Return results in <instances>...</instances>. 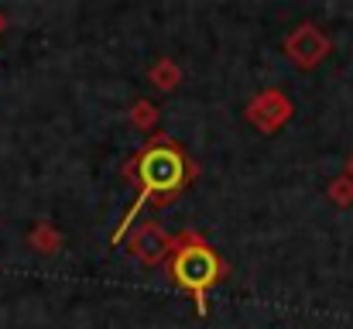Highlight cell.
Listing matches in <instances>:
<instances>
[{
	"instance_id": "cell-2",
	"label": "cell",
	"mask_w": 353,
	"mask_h": 329,
	"mask_svg": "<svg viewBox=\"0 0 353 329\" xmlns=\"http://www.w3.org/2000/svg\"><path fill=\"white\" fill-rule=\"evenodd\" d=\"M165 264H168V278H172L182 292L192 295L196 316H206V312H210V306H206L210 288H216V285L227 278V264H223V257L210 247V240L199 237L196 230L179 233L175 243H172V254L165 257Z\"/></svg>"
},
{
	"instance_id": "cell-11",
	"label": "cell",
	"mask_w": 353,
	"mask_h": 329,
	"mask_svg": "<svg viewBox=\"0 0 353 329\" xmlns=\"http://www.w3.org/2000/svg\"><path fill=\"white\" fill-rule=\"evenodd\" d=\"M3 24H7V21H3V10H0V31H3Z\"/></svg>"
},
{
	"instance_id": "cell-4",
	"label": "cell",
	"mask_w": 353,
	"mask_h": 329,
	"mask_svg": "<svg viewBox=\"0 0 353 329\" xmlns=\"http://www.w3.org/2000/svg\"><path fill=\"white\" fill-rule=\"evenodd\" d=\"M292 100L281 93V90H264V93H257L250 103H247V120L261 130V134H274V130H281L288 120H292Z\"/></svg>"
},
{
	"instance_id": "cell-5",
	"label": "cell",
	"mask_w": 353,
	"mask_h": 329,
	"mask_svg": "<svg viewBox=\"0 0 353 329\" xmlns=\"http://www.w3.org/2000/svg\"><path fill=\"white\" fill-rule=\"evenodd\" d=\"M172 243H175V237H168L154 219H148V223H141L130 237H127V250L144 264V268H154V264H161L168 254H172Z\"/></svg>"
},
{
	"instance_id": "cell-7",
	"label": "cell",
	"mask_w": 353,
	"mask_h": 329,
	"mask_svg": "<svg viewBox=\"0 0 353 329\" xmlns=\"http://www.w3.org/2000/svg\"><path fill=\"white\" fill-rule=\"evenodd\" d=\"M151 83H154L158 90H175V86L182 83V69L175 66V59H158V62L151 66Z\"/></svg>"
},
{
	"instance_id": "cell-1",
	"label": "cell",
	"mask_w": 353,
	"mask_h": 329,
	"mask_svg": "<svg viewBox=\"0 0 353 329\" xmlns=\"http://www.w3.org/2000/svg\"><path fill=\"white\" fill-rule=\"evenodd\" d=\"M123 179L134 182L137 196H134V203L127 206L120 226L114 230V237H110V243H120V240H123L127 226H134V219H137V213H141L144 206L161 210V206L175 203V199L189 189V182L196 179V165H192V158H189L172 137L154 134V137H148V144L123 165Z\"/></svg>"
},
{
	"instance_id": "cell-9",
	"label": "cell",
	"mask_w": 353,
	"mask_h": 329,
	"mask_svg": "<svg viewBox=\"0 0 353 329\" xmlns=\"http://www.w3.org/2000/svg\"><path fill=\"white\" fill-rule=\"evenodd\" d=\"M330 199H333L336 206H347V203H353V182L347 179V175H340V179L330 186Z\"/></svg>"
},
{
	"instance_id": "cell-6",
	"label": "cell",
	"mask_w": 353,
	"mask_h": 329,
	"mask_svg": "<svg viewBox=\"0 0 353 329\" xmlns=\"http://www.w3.org/2000/svg\"><path fill=\"white\" fill-rule=\"evenodd\" d=\"M28 240H31V247H34L38 254H59V250H62V233H59L52 223H45V219L34 223V230H31Z\"/></svg>"
},
{
	"instance_id": "cell-8",
	"label": "cell",
	"mask_w": 353,
	"mask_h": 329,
	"mask_svg": "<svg viewBox=\"0 0 353 329\" xmlns=\"http://www.w3.org/2000/svg\"><path fill=\"white\" fill-rule=\"evenodd\" d=\"M130 120H134L141 130H151V127L158 123V107H151L148 100H137L134 110H130Z\"/></svg>"
},
{
	"instance_id": "cell-10",
	"label": "cell",
	"mask_w": 353,
	"mask_h": 329,
	"mask_svg": "<svg viewBox=\"0 0 353 329\" xmlns=\"http://www.w3.org/2000/svg\"><path fill=\"white\" fill-rule=\"evenodd\" d=\"M343 175H347V179L353 182V158H350V165H347V172H343Z\"/></svg>"
},
{
	"instance_id": "cell-3",
	"label": "cell",
	"mask_w": 353,
	"mask_h": 329,
	"mask_svg": "<svg viewBox=\"0 0 353 329\" xmlns=\"http://www.w3.org/2000/svg\"><path fill=\"white\" fill-rule=\"evenodd\" d=\"M281 48H285V55H288L292 66H299V69L309 72V69H316L319 62L330 59L333 41H330V34H326L323 28H316V24H299V28L281 41Z\"/></svg>"
}]
</instances>
